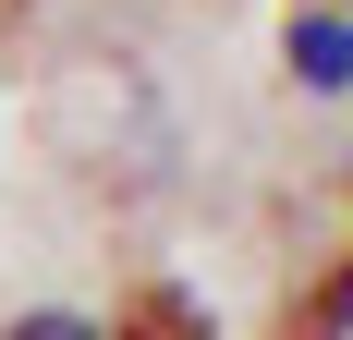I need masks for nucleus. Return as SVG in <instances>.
Returning a JSON list of instances; mask_svg holds the SVG:
<instances>
[{
	"instance_id": "nucleus-1",
	"label": "nucleus",
	"mask_w": 353,
	"mask_h": 340,
	"mask_svg": "<svg viewBox=\"0 0 353 340\" xmlns=\"http://www.w3.org/2000/svg\"><path fill=\"white\" fill-rule=\"evenodd\" d=\"M281 85L292 98H353V0H292L281 12Z\"/></svg>"
},
{
	"instance_id": "nucleus-2",
	"label": "nucleus",
	"mask_w": 353,
	"mask_h": 340,
	"mask_svg": "<svg viewBox=\"0 0 353 340\" xmlns=\"http://www.w3.org/2000/svg\"><path fill=\"white\" fill-rule=\"evenodd\" d=\"M0 340H122V328L85 304H25V316H0Z\"/></svg>"
},
{
	"instance_id": "nucleus-3",
	"label": "nucleus",
	"mask_w": 353,
	"mask_h": 340,
	"mask_svg": "<svg viewBox=\"0 0 353 340\" xmlns=\"http://www.w3.org/2000/svg\"><path fill=\"white\" fill-rule=\"evenodd\" d=\"M341 328H353V268L329 279V340H341Z\"/></svg>"
}]
</instances>
